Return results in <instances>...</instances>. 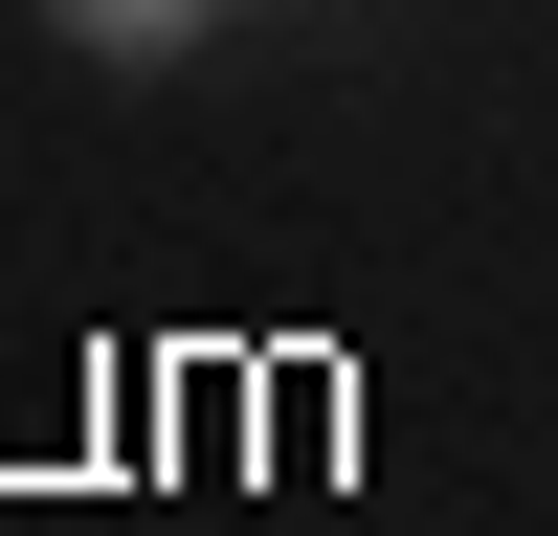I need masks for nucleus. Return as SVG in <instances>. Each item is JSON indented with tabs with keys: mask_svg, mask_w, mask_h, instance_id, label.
I'll return each mask as SVG.
<instances>
[{
	"mask_svg": "<svg viewBox=\"0 0 558 536\" xmlns=\"http://www.w3.org/2000/svg\"><path fill=\"white\" fill-rule=\"evenodd\" d=\"M45 23L112 45V68H179V45H202V0H45Z\"/></svg>",
	"mask_w": 558,
	"mask_h": 536,
	"instance_id": "f257e3e1",
	"label": "nucleus"
}]
</instances>
